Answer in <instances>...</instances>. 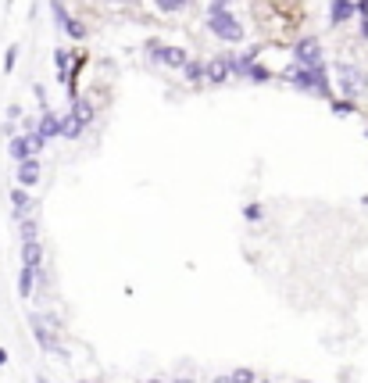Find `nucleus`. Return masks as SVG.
I'll list each match as a JSON object with an SVG mask.
<instances>
[{
  "instance_id": "f257e3e1",
  "label": "nucleus",
  "mask_w": 368,
  "mask_h": 383,
  "mask_svg": "<svg viewBox=\"0 0 368 383\" xmlns=\"http://www.w3.org/2000/svg\"><path fill=\"white\" fill-rule=\"evenodd\" d=\"M207 33H215L226 43L244 40V25L236 22V14H229V0H211L207 4Z\"/></svg>"
},
{
  "instance_id": "f03ea898",
  "label": "nucleus",
  "mask_w": 368,
  "mask_h": 383,
  "mask_svg": "<svg viewBox=\"0 0 368 383\" xmlns=\"http://www.w3.org/2000/svg\"><path fill=\"white\" fill-rule=\"evenodd\" d=\"M282 79H286V83H293L297 90H304V93H315V97H332V86H329V75H326V69L308 72V69H297V65H290V69L282 72Z\"/></svg>"
},
{
  "instance_id": "7ed1b4c3",
  "label": "nucleus",
  "mask_w": 368,
  "mask_h": 383,
  "mask_svg": "<svg viewBox=\"0 0 368 383\" xmlns=\"http://www.w3.org/2000/svg\"><path fill=\"white\" fill-rule=\"evenodd\" d=\"M293 65L297 69H308V72H318L326 69V58H322V43L315 36H300L293 43Z\"/></svg>"
},
{
  "instance_id": "20e7f679",
  "label": "nucleus",
  "mask_w": 368,
  "mask_h": 383,
  "mask_svg": "<svg viewBox=\"0 0 368 383\" xmlns=\"http://www.w3.org/2000/svg\"><path fill=\"white\" fill-rule=\"evenodd\" d=\"M61 323H57V319H51V315H40V312H33V315H29V330H33V337L40 341V347L43 351H51V355H57V330Z\"/></svg>"
},
{
  "instance_id": "39448f33",
  "label": "nucleus",
  "mask_w": 368,
  "mask_h": 383,
  "mask_svg": "<svg viewBox=\"0 0 368 383\" xmlns=\"http://www.w3.org/2000/svg\"><path fill=\"white\" fill-rule=\"evenodd\" d=\"M90 122H93V104H86V101H79V97H75V101H72V111L65 115V125H61V136L75 140Z\"/></svg>"
},
{
  "instance_id": "423d86ee",
  "label": "nucleus",
  "mask_w": 368,
  "mask_h": 383,
  "mask_svg": "<svg viewBox=\"0 0 368 383\" xmlns=\"http://www.w3.org/2000/svg\"><path fill=\"white\" fill-rule=\"evenodd\" d=\"M147 54H150V61H161V65H168V69H186L189 65L186 51H179V47H165V43H157V40L147 43Z\"/></svg>"
},
{
  "instance_id": "0eeeda50",
  "label": "nucleus",
  "mask_w": 368,
  "mask_h": 383,
  "mask_svg": "<svg viewBox=\"0 0 368 383\" xmlns=\"http://www.w3.org/2000/svg\"><path fill=\"white\" fill-rule=\"evenodd\" d=\"M336 72H340V90L347 93V101L350 97H358V93L365 90V72L358 69V65H347V61H340V65H336Z\"/></svg>"
},
{
  "instance_id": "6e6552de",
  "label": "nucleus",
  "mask_w": 368,
  "mask_h": 383,
  "mask_svg": "<svg viewBox=\"0 0 368 383\" xmlns=\"http://www.w3.org/2000/svg\"><path fill=\"white\" fill-rule=\"evenodd\" d=\"M229 72H233V54H218L211 61H204V79L211 86H222L229 79Z\"/></svg>"
},
{
  "instance_id": "1a4fd4ad",
  "label": "nucleus",
  "mask_w": 368,
  "mask_h": 383,
  "mask_svg": "<svg viewBox=\"0 0 368 383\" xmlns=\"http://www.w3.org/2000/svg\"><path fill=\"white\" fill-rule=\"evenodd\" d=\"M350 14H358V0H329V22L343 25Z\"/></svg>"
},
{
  "instance_id": "9d476101",
  "label": "nucleus",
  "mask_w": 368,
  "mask_h": 383,
  "mask_svg": "<svg viewBox=\"0 0 368 383\" xmlns=\"http://www.w3.org/2000/svg\"><path fill=\"white\" fill-rule=\"evenodd\" d=\"M11 212H14V219H22V222H25L29 212H33V201H29L25 186H14L11 190Z\"/></svg>"
},
{
  "instance_id": "9b49d317",
  "label": "nucleus",
  "mask_w": 368,
  "mask_h": 383,
  "mask_svg": "<svg viewBox=\"0 0 368 383\" xmlns=\"http://www.w3.org/2000/svg\"><path fill=\"white\" fill-rule=\"evenodd\" d=\"M40 183V162H36V158H29V162H22L18 165V186H36Z\"/></svg>"
},
{
  "instance_id": "f8f14e48",
  "label": "nucleus",
  "mask_w": 368,
  "mask_h": 383,
  "mask_svg": "<svg viewBox=\"0 0 368 383\" xmlns=\"http://www.w3.org/2000/svg\"><path fill=\"white\" fill-rule=\"evenodd\" d=\"M8 154H11L18 165H22V162H29V158H36V151L29 147V136H14V140L8 143Z\"/></svg>"
},
{
  "instance_id": "ddd939ff",
  "label": "nucleus",
  "mask_w": 368,
  "mask_h": 383,
  "mask_svg": "<svg viewBox=\"0 0 368 383\" xmlns=\"http://www.w3.org/2000/svg\"><path fill=\"white\" fill-rule=\"evenodd\" d=\"M40 262H43L40 240H25V244H22V269H40Z\"/></svg>"
},
{
  "instance_id": "4468645a",
  "label": "nucleus",
  "mask_w": 368,
  "mask_h": 383,
  "mask_svg": "<svg viewBox=\"0 0 368 383\" xmlns=\"http://www.w3.org/2000/svg\"><path fill=\"white\" fill-rule=\"evenodd\" d=\"M61 125H65V119L61 115H54V111H43L40 115V133L51 140V136H61Z\"/></svg>"
},
{
  "instance_id": "2eb2a0df",
  "label": "nucleus",
  "mask_w": 368,
  "mask_h": 383,
  "mask_svg": "<svg viewBox=\"0 0 368 383\" xmlns=\"http://www.w3.org/2000/svg\"><path fill=\"white\" fill-rule=\"evenodd\" d=\"M47 8H51V18H54V25L61 29V33H68V25L75 22L72 14H68V8L61 4V0H51V4H47Z\"/></svg>"
},
{
  "instance_id": "dca6fc26",
  "label": "nucleus",
  "mask_w": 368,
  "mask_h": 383,
  "mask_svg": "<svg viewBox=\"0 0 368 383\" xmlns=\"http://www.w3.org/2000/svg\"><path fill=\"white\" fill-rule=\"evenodd\" d=\"M33 286H36V269H22V273H18V294L29 297V294H33Z\"/></svg>"
},
{
  "instance_id": "f3484780",
  "label": "nucleus",
  "mask_w": 368,
  "mask_h": 383,
  "mask_svg": "<svg viewBox=\"0 0 368 383\" xmlns=\"http://www.w3.org/2000/svg\"><path fill=\"white\" fill-rule=\"evenodd\" d=\"M68 61H72V54H65V51L57 47V51H54V69H57V79H61V83L68 79Z\"/></svg>"
},
{
  "instance_id": "a211bd4d",
  "label": "nucleus",
  "mask_w": 368,
  "mask_h": 383,
  "mask_svg": "<svg viewBox=\"0 0 368 383\" xmlns=\"http://www.w3.org/2000/svg\"><path fill=\"white\" fill-rule=\"evenodd\" d=\"M18 51H22L18 43H11V47H8V54H4V65H0V69H4V75H11V72H14V61H18Z\"/></svg>"
},
{
  "instance_id": "6ab92c4d",
  "label": "nucleus",
  "mask_w": 368,
  "mask_h": 383,
  "mask_svg": "<svg viewBox=\"0 0 368 383\" xmlns=\"http://www.w3.org/2000/svg\"><path fill=\"white\" fill-rule=\"evenodd\" d=\"M332 115H354V101H332Z\"/></svg>"
},
{
  "instance_id": "aec40b11",
  "label": "nucleus",
  "mask_w": 368,
  "mask_h": 383,
  "mask_svg": "<svg viewBox=\"0 0 368 383\" xmlns=\"http://www.w3.org/2000/svg\"><path fill=\"white\" fill-rule=\"evenodd\" d=\"M183 72H186V79H194V83H197V79H204V65H200V61H189Z\"/></svg>"
},
{
  "instance_id": "412c9836",
  "label": "nucleus",
  "mask_w": 368,
  "mask_h": 383,
  "mask_svg": "<svg viewBox=\"0 0 368 383\" xmlns=\"http://www.w3.org/2000/svg\"><path fill=\"white\" fill-rule=\"evenodd\" d=\"M247 79H254V83H268V79H272V72H268V69H265V65H254V69H250V75H247Z\"/></svg>"
},
{
  "instance_id": "4be33fe9",
  "label": "nucleus",
  "mask_w": 368,
  "mask_h": 383,
  "mask_svg": "<svg viewBox=\"0 0 368 383\" xmlns=\"http://www.w3.org/2000/svg\"><path fill=\"white\" fill-rule=\"evenodd\" d=\"M154 4L161 8V11H179V8H186V4H189V0H154Z\"/></svg>"
},
{
  "instance_id": "5701e85b",
  "label": "nucleus",
  "mask_w": 368,
  "mask_h": 383,
  "mask_svg": "<svg viewBox=\"0 0 368 383\" xmlns=\"http://www.w3.org/2000/svg\"><path fill=\"white\" fill-rule=\"evenodd\" d=\"M25 240H36V222H33V219L22 222V244H25Z\"/></svg>"
},
{
  "instance_id": "b1692460",
  "label": "nucleus",
  "mask_w": 368,
  "mask_h": 383,
  "mask_svg": "<svg viewBox=\"0 0 368 383\" xmlns=\"http://www.w3.org/2000/svg\"><path fill=\"white\" fill-rule=\"evenodd\" d=\"M229 380H233V383H254V373H250V369H236Z\"/></svg>"
},
{
  "instance_id": "393cba45",
  "label": "nucleus",
  "mask_w": 368,
  "mask_h": 383,
  "mask_svg": "<svg viewBox=\"0 0 368 383\" xmlns=\"http://www.w3.org/2000/svg\"><path fill=\"white\" fill-rule=\"evenodd\" d=\"M247 219H250V222L261 219V204H247Z\"/></svg>"
},
{
  "instance_id": "a878e982",
  "label": "nucleus",
  "mask_w": 368,
  "mask_h": 383,
  "mask_svg": "<svg viewBox=\"0 0 368 383\" xmlns=\"http://www.w3.org/2000/svg\"><path fill=\"white\" fill-rule=\"evenodd\" d=\"M4 362H8V351H4V347H0V365H4Z\"/></svg>"
},
{
  "instance_id": "bb28decb",
  "label": "nucleus",
  "mask_w": 368,
  "mask_h": 383,
  "mask_svg": "<svg viewBox=\"0 0 368 383\" xmlns=\"http://www.w3.org/2000/svg\"><path fill=\"white\" fill-rule=\"evenodd\" d=\"M107 4H133V0H107Z\"/></svg>"
},
{
  "instance_id": "cd10ccee",
  "label": "nucleus",
  "mask_w": 368,
  "mask_h": 383,
  "mask_svg": "<svg viewBox=\"0 0 368 383\" xmlns=\"http://www.w3.org/2000/svg\"><path fill=\"white\" fill-rule=\"evenodd\" d=\"M36 383H47V380H43V376H40V380H36Z\"/></svg>"
},
{
  "instance_id": "c85d7f7f",
  "label": "nucleus",
  "mask_w": 368,
  "mask_h": 383,
  "mask_svg": "<svg viewBox=\"0 0 368 383\" xmlns=\"http://www.w3.org/2000/svg\"><path fill=\"white\" fill-rule=\"evenodd\" d=\"M8 4H14V0H8Z\"/></svg>"
}]
</instances>
